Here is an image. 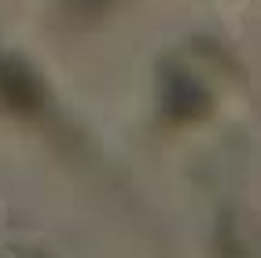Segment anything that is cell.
<instances>
[{
	"mask_svg": "<svg viewBox=\"0 0 261 258\" xmlns=\"http://www.w3.org/2000/svg\"><path fill=\"white\" fill-rule=\"evenodd\" d=\"M74 4H77L81 11H99L103 4H107V0H74Z\"/></svg>",
	"mask_w": 261,
	"mask_h": 258,
	"instance_id": "cell-2",
	"label": "cell"
},
{
	"mask_svg": "<svg viewBox=\"0 0 261 258\" xmlns=\"http://www.w3.org/2000/svg\"><path fill=\"white\" fill-rule=\"evenodd\" d=\"M0 92L4 100H22V107H33V81L26 71H11V66H0Z\"/></svg>",
	"mask_w": 261,
	"mask_h": 258,
	"instance_id": "cell-1",
	"label": "cell"
}]
</instances>
